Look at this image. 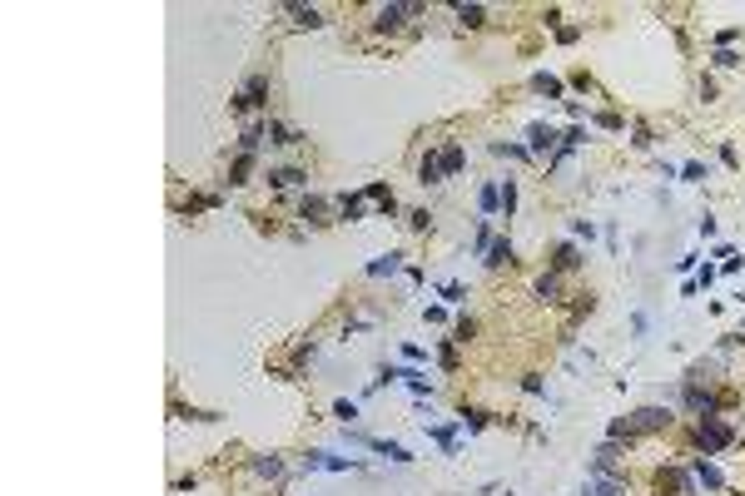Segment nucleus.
<instances>
[{"instance_id":"19","label":"nucleus","mask_w":745,"mask_h":496,"mask_svg":"<svg viewBox=\"0 0 745 496\" xmlns=\"http://www.w3.org/2000/svg\"><path fill=\"white\" fill-rule=\"evenodd\" d=\"M532 90L536 95H546V99H556L561 95V80H556V75H532Z\"/></svg>"},{"instance_id":"11","label":"nucleus","mask_w":745,"mask_h":496,"mask_svg":"<svg viewBox=\"0 0 745 496\" xmlns=\"http://www.w3.org/2000/svg\"><path fill=\"white\" fill-rule=\"evenodd\" d=\"M691 472H696V482H701V487H711V492H721V487H726V477H721L706 457H696V467H691Z\"/></svg>"},{"instance_id":"5","label":"nucleus","mask_w":745,"mask_h":496,"mask_svg":"<svg viewBox=\"0 0 745 496\" xmlns=\"http://www.w3.org/2000/svg\"><path fill=\"white\" fill-rule=\"evenodd\" d=\"M353 442L358 447H373L378 457H388V462H413V452L408 447H398V442H383V437H363V432H353Z\"/></svg>"},{"instance_id":"26","label":"nucleus","mask_w":745,"mask_h":496,"mask_svg":"<svg viewBox=\"0 0 745 496\" xmlns=\"http://www.w3.org/2000/svg\"><path fill=\"white\" fill-rule=\"evenodd\" d=\"M492 154H502V159H532L527 144H492Z\"/></svg>"},{"instance_id":"9","label":"nucleus","mask_w":745,"mask_h":496,"mask_svg":"<svg viewBox=\"0 0 745 496\" xmlns=\"http://www.w3.org/2000/svg\"><path fill=\"white\" fill-rule=\"evenodd\" d=\"M527 139H532V144H527L532 154H551V149H561V139H556L546 124H532V129H527Z\"/></svg>"},{"instance_id":"1","label":"nucleus","mask_w":745,"mask_h":496,"mask_svg":"<svg viewBox=\"0 0 745 496\" xmlns=\"http://www.w3.org/2000/svg\"><path fill=\"white\" fill-rule=\"evenodd\" d=\"M671 427V407H641L631 417L611 422V442H631V437H646V432H666Z\"/></svg>"},{"instance_id":"7","label":"nucleus","mask_w":745,"mask_h":496,"mask_svg":"<svg viewBox=\"0 0 745 496\" xmlns=\"http://www.w3.org/2000/svg\"><path fill=\"white\" fill-rule=\"evenodd\" d=\"M264 95H269V80L264 75H254L244 90H239V99H234V109H259L264 104Z\"/></svg>"},{"instance_id":"12","label":"nucleus","mask_w":745,"mask_h":496,"mask_svg":"<svg viewBox=\"0 0 745 496\" xmlns=\"http://www.w3.org/2000/svg\"><path fill=\"white\" fill-rule=\"evenodd\" d=\"M269 184L274 189H294V184H309V174L304 169H269Z\"/></svg>"},{"instance_id":"2","label":"nucleus","mask_w":745,"mask_h":496,"mask_svg":"<svg viewBox=\"0 0 745 496\" xmlns=\"http://www.w3.org/2000/svg\"><path fill=\"white\" fill-rule=\"evenodd\" d=\"M731 437H736V432H731V422H721V417H701V422H696V447H701L706 457L721 452Z\"/></svg>"},{"instance_id":"16","label":"nucleus","mask_w":745,"mask_h":496,"mask_svg":"<svg viewBox=\"0 0 745 496\" xmlns=\"http://www.w3.org/2000/svg\"><path fill=\"white\" fill-rule=\"evenodd\" d=\"M437 159H442V174H457V169H462V159H467V154H462V144H447V149H442V154H437Z\"/></svg>"},{"instance_id":"3","label":"nucleus","mask_w":745,"mask_h":496,"mask_svg":"<svg viewBox=\"0 0 745 496\" xmlns=\"http://www.w3.org/2000/svg\"><path fill=\"white\" fill-rule=\"evenodd\" d=\"M591 477H621V447L616 442H601L591 452Z\"/></svg>"},{"instance_id":"4","label":"nucleus","mask_w":745,"mask_h":496,"mask_svg":"<svg viewBox=\"0 0 745 496\" xmlns=\"http://www.w3.org/2000/svg\"><path fill=\"white\" fill-rule=\"evenodd\" d=\"M691 482H696V472H681V467H666V472L656 477L661 496H691Z\"/></svg>"},{"instance_id":"8","label":"nucleus","mask_w":745,"mask_h":496,"mask_svg":"<svg viewBox=\"0 0 745 496\" xmlns=\"http://www.w3.org/2000/svg\"><path fill=\"white\" fill-rule=\"evenodd\" d=\"M581 496H626V477H591Z\"/></svg>"},{"instance_id":"14","label":"nucleus","mask_w":745,"mask_h":496,"mask_svg":"<svg viewBox=\"0 0 745 496\" xmlns=\"http://www.w3.org/2000/svg\"><path fill=\"white\" fill-rule=\"evenodd\" d=\"M289 15H294V25H309V30L323 25V10H314V5H289Z\"/></svg>"},{"instance_id":"23","label":"nucleus","mask_w":745,"mask_h":496,"mask_svg":"<svg viewBox=\"0 0 745 496\" xmlns=\"http://www.w3.org/2000/svg\"><path fill=\"white\" fill-rule=\"evenodd\" d=\"M259 144H264V124H249V129L239 134V149H244V154H254Z\"/></svg>"},{"instance_id":"17","label":"nucleus","mask_w":745,"mask_h":496,"mask_svg":"<svg viewBox=\"0 0 745 496\" xmlns=\"http://www.w3.org/2000/svg\"><path fill=\"white\" fill-rule=\"evenodd\" d=\"M254 472L269 477V482H279V477H284V462H279V457H254Z\"/></svg>"},{"instance_id":"24","label":"nucleus","mask_w":745,"mask_h":496,"mask_svg":"<svg viewBox=\"0 0 745 496\" xmlns=\"http://www.w3.org/2000/svg\"><path fill=\"white\" fill-rule=\"evenodd\" d=\"M487 263L497 268V263H512V243L507 238H492V248H487Z\"/></svg>"},{"instance_id":"32","label":"nucleus","mask_w":745,"mask_h":496,"mask_svg":"<svg viewBox=\"0 0 745 496\" xmlns=\"http://www.w3.org/2000/svg\"><path fill=\"white\" fill-rule=\"evenodd\" d=\"M333 417H343V422H353V417H358V402H338V407H333Z\"/></svg>"},{"instance_id":"22","label":"nucleus","mask_w":745,"mask_h":496,"mask_svg":"<svg viewBox=\"0 0 745 496\" xmlns=\"http://www.w3.org/2000/svg\"><path fill=\"white\" fill-rule=\"evenodd\" d=\"M323 213H328V198H319V194H309L299 203V218H323Z\"/></svg>"},{"instance_id":"31","label":"nucleus","mask_w":745,"mask_h":496,"mask_svg":"<svg viewBox=\"0 0 745 496\" xmlns=\"http://www.w3.org/2000/svg\"><path fill=\"white\" fill-rule=\"evenodd\" d=\"M716 65L731 70V65H741V55H736V50H716Z\"/></svg>"},{"instance_id":"28","label":"nucleus","mask_w":745,"mask_h":496,"mask_svg":"<svg viewBox=\"0 0 745 496\" xmlns=\"http://www.w3.org/2000/svg\"><path fill=\"white\" fill-rule=\"evenodd\" d=\"M556 288H561V283H556V273L536 278V298H546V303H551V298H556Z\"/></svg>"},{"instance_id":"27","label":"nucleus","mask_w":745,"mask_h":496,"mask_svg":"<svg viewBox=\"0 0 745 496\" xmlns=\"http://www.w3.org/2000/svg\"><path fill=\"white\" fill-rule=\"evenodd\" d=\"M249 169H254V154H239V164H234V179H229V184H249Z\"/></svg>"},{"instance_id":"30","label":"nucleus","mask_w":745,"mask_h":496,"mask_svg":"<svg viewBox=\"0 0 745 496\" xmlns=\"http://www.w3.org/2000/svg\"><path fill=\"white\" fill-rule=\"evenodd\" d=\"M269 139H274V144H294V139H299V134H289V129H284V124H269Z\"/></svg>"},{"instance_id":"20","label":"nucleus","mask_w":745,"mask_h":496,"mask_svg":"<svg viewBox=\"0 0 745 496\" xmlns=\"http://www.w3.org/2000/svg\"><path fill=\"white\" fill-rule=\"evenodd\" d=\"M418 179H423V184H437V179H442V159H437V154H427L423 164H418Z\"/></svg>"},{"instance_id":"25","label":"nucleus","mask_w":745,"mask_h":496,"mask_svg":"<svg viewBox=\"0 0 745 496\" xmlns=\"http://www.w3.org/2000/svg\"><path fill=\"white\" fill-rule=\"evenodd\" d=\"M551 263H556V273H566V268H576V263H581V253H576V248H571V243H561V248H556V258H551Z\"/></svg>"},{"instance_id":"21","label":"nucleus","mask_w":745,"mask_h":496,"mask_svg":"<svg viewBox=\"0 0 745 496\" xmlns=\"http://www.w3.org/2000/svg\"><path fill=\"white\" fill-rule=\"evenodd\" d=\"M477 203H482V213H497V208H502V189H497V184H482Z\"/></svg>"},{"instance_id":"33","label":"nucleus","mask_w":745,"mask_h":496,"mask_svg":"<svg viewBox=\"0 0 745 496\" xmlns=\"http://www.w3.org/2000/svg\"><path fill=\"white\" fill-rule=\"evenodd\" d=\"M502 208H507V213L517 208V184H507V189H502Z\"/></svg>"},{"instance_id":"15","label":"nucleus","mask_w":745,"mask_h":496,"mask_svg":"<svg viewBox=\"0 0 745 496\" xmlns=\"http://www.w3.org/2000/svg\"><path fill=\"white\" fill-rule=\"evenodd\" d=\"M427 437H437L447 452H457V427H452V422H432V427H427Z\"/></svg>"},{"instance_id":"34","label":"nucleus","mask_w":745,"mask_h":496,"mask_svg":"<svg viewBox=\"0 0 745 496\" xmlns=\"http://www.w3.org/2000/svg\"><path fill=\"white\" fill-rule=\"evenodd\" d=\"M736 338H745V328H741V333H736Z\"/></svg>"},{"instance_id":"18","label":"nucleus","mask_w":745,"mask_h":496,"mask_svg":"<svg viewBox=\"0 0 745 496\" xmlns=\"http://www.w3.org/2000/svg\"><path fill=\"white\" fill-rule=\"evenodd\" d=\"M363 203H368V194H348V198H338V208H343V218L353 223V218H363Z\"/></svg>"},{"instance_id":"10","label":"nucleus","mask_w":745,"mask_h":496,"mask_svg":"<svg viewBox=\"0 0 745 496\" xmlns=\"http://www.w3.org/2000/svg\"><path fill=\"white\" fill-rule=\"evenodd\" d=\"M408 15H418V5H383L378 10V30H398Z\"/></svg>"},{"instance_id":"13","label":"nucleus","mask_w":745,"mask_h":496,"mask_svg":"<svg viewBox=\"0 0 745 496\" xmlns=\"http://www.w3.org/2000/svg\"><path fill=\"white\" fill-rule=\"evenodd\" d=\"M398 268H403V253H383V258L368 263V278H388V273H398Z\"/></svg>"},{"instance_id":"6","label":"nucleus","mask_w":745,"mask_h":496,"mask_svg":"<svg viewBox=\"0 0 745 496\" xmlns=\"http://www.w3.org/2000/svg\"><path fill=\"white\" fill-rule=\"evenodd\" d=\"M358 462L353 457H328V452H309L304 457V472H353Z\"/></svg>"},{"instance_id":"29","label":"nucleus","mask_w":745,"mask_h":496,"mask_svg":"<svg viewBox=\"0 0 745 496\" xmlns=\"http://www.w3.org/2000/svg\"><path fill=\"white\" fill-rule=\"evenodd\" d=\"M482 15H487L482 5H457V20H467V25H482Z\"/></svg>"}]
</instances>
